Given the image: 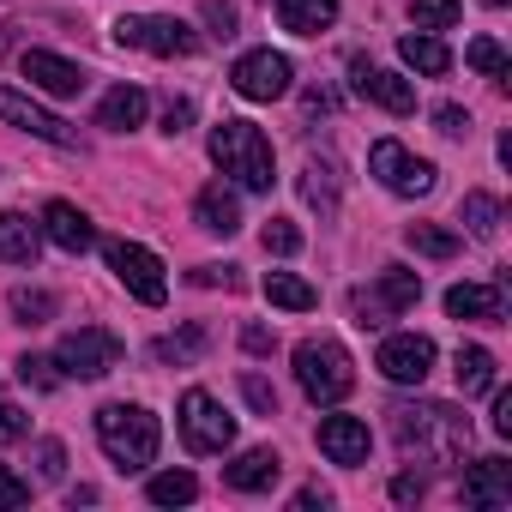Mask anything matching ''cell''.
Returning <instances> with one entry per match:
<instances>
[{
  "label": "cell",
  "instance_id": "obj_1",
  "mask_svg": "<svg viewBox=\"0 0 512 512\" xmlns=\"http://www.w3.org/2000/svg\"><path fill=\"white\" fill-rule=\"evenodd\" d=\"M392 440L404 458H422V464H464L470 452V416L452 410V404H434V398H416V404H392Z\"/></svg>",
  "mask_w": 512,
  "mask_h": 512
},
{
  "label": "cell",
  "instance_id": "obj_2",
  "mask_svg": "<svg viewBox=\"0 0 512 512\" xmlns=\"http://www.w3.org/2000/svg\"><path fill=\"white\" fill-rule=\"evenodd\" d=\"M211 163H217L223 175H235L247 193H272V181H278L272 139L253 127V121H223V127H211Z\"/></svg>",
  "mask_w": 512,
  "mask_h": 512
},
{
  "label": "cell",
  "instance_id": "obj_3",
  "mask_svg": "<svg viewBox=\"0 0 512 512\" xmlns=\"http://www.w3.org/2000/svg\"><path fill=\"white\" fill-rule=\"evenodd\" d=\"M97 440H103V452H109L121 470H145V464L157 458L163 428H157V416H151L145 404H103V410H97Z\"/></svg>",
  "mask_w": 512,
  "mask_h": 512
},
{
  "label": "cell",
  "instance_id": "obj_4",
  "mask_svg": "<svg viewBox=\"0 0 512 512\" xmlns=\"http://www.w3.org/2000/svg\"><path fill=\"white\" fill-rule=\"evenodd\" d=\"M296 386H302L314 404H338V398H350V386H356V362L344 356V344L308 338V344L296 350Z\"/></svg>",
  "mask_w": 512,
  "mask_h": 512
},
{
  "label": "cell",
  "instance_id": "obj_5",
  "mask_svg": "<svg viewBox=\"0 0 512 512\" xmlns=\"http://www.w3.org/2000/svg\"><path fill=\"white\" fill-rule=\"evenodd\" d=\"M55 368H61L67 380H103V374H115V368H121V338H115V332H103V326H79V332H67V338H61Z\"/></svg>",
  "mask_w": 512,
  "mask_h": 512
},
{
  "label": "cell",
  "instance_id": "obj_6",
  "mask_svg": "<svg viewBox=\"0 0 512 512\" xmlns=\"http://www.w3.org/2000/svg\"><path fill=\"white\" fill-rule=\"evenodd\" d=\"M181 440L187 452H229L235 446V416L211 398V392H181Z\"/></svg>",
  "mask_w": 512,
  "mask_h": 512
},
{
  "label": "cell",
  "instance_id": "obj_7",
  "mask_svg": "<svg viewBox=\"0 0 512 512\" xmlns=\"http://www.w3.org/2000/svg\"><path fill=\"white\" fill-rule=\"evenodd\" d=\"M109 272L127 284V296H139L145 308H163L169 302V278H163V260L139 241H109Z\"/></svg>",
  "mask_w": 512,
  "mask_h": 512
},
{
  "label": "cell",
  "instance_id": "obj_8",
  "mask_svg": "<svg viewBox=\"0 0 512 512\" xmlns=\"http://www.w3.org/2000/svg\"><path fill=\"white\" fill-rule=\"evenodd\" d=\"M368 169H374V181H380L386 193H398V199L434 193V163H428V157H410L398 139H380V145L368 151Z\"/></svg>",
  "mask_w": 512,
  "mask_h": 512
},
{
  "label": "cell",
  "instance_id": "obj_9",
  "mask_svg": "<svg viewBox=\"0 0 512 512\" xmlns=\"http://www.w3.org/2000/svg\"><path fill=\"white\" fill-rule=\"evenodd\" d=\"M115 43L169 61V55H193L199 49V31L181 25V19H115Z\"/></svg>",
  "mask_w": 512,
  "mask_h": 512
},
{
  "label": "cell",
  "instance_id": "obj_10",
  "mask_svg": "<svg viewBox=\"0 0 512 512\" xmlns=\"http://www.w3.org/2000/svg\"><path fill=\"white\" fill-rule=\"evenodd\" d=\"M229 85L247 97V103H272L290 91V61L278 49H247L235 67H229Z\"/></svg>",
  "mask_w": 512,
  "mask_h": 512
},
{
  "label": "cell",
  "instance_id": "obj_11",
  "mask_svg": "<svg viewBox=\"0 0 512 512\" xmlns=\"http://www.w3.org/2000/svg\"><path fill=\"white\" fill-rule=\"evenodd\" d=\"M374 368H380L386 380H398V386H422V380H428V368H434V344H428L422 332H398V338H386V344H380Z\"/></svg>",
  "mask_w": 512,
  "mask_h": 512
},
{
  "label": "cell",
  "instance_id": "obj_12",
  "mask_svg": "<svg viewBox=\"0 0 512 512\" xmlns=\"http://www.w3.org/2000/svg\"><path fill=\"white\" fill-rule=\"evenodd\" d=\"M350 85H356V97H368V103H380V109H392V115H410L416 109V85L410 79H398V73H386V67H374V61H350Z\"/></svg>",
  "mask_w": 512,
  "mask_h": 512
},
{
  "label": "cell",
  "instance_id": "obj_13",
  "mask_svg": "<svg viewBox=\"0 0 512 512\" xmlns=\"http://www.w3.org/2000/svg\"><path fill=\"white\" fill-rule=\"evenodd\" d=\"M458 500H464V506H482V512L512 506V464H506V458H476V464L464 470V482H458Z\"/></svg>",
  "mask_w": 512,
  "mask_h": 512
},
{
  "label": "cell",
  "instance_id": "obj_14",
  "mask_svg": "<svg viewBox=\"0 0 512 512\" xmlns=\"http://www.w3.org/2000/svg\"><path fill=\"white\" fill-rule=\"evenodd\" d=\"M0 121H13V127H25L31 139H49V145H79V133H73L61 115H49L43 103L19 97V91H7V85H0Z\"/></svg>",
  "mask_w": 512,
  "mask_h": 512
},
{
  "label": "cell",
  "instance_id": "obj_15",
  "mask_svg": "<svg viewBox=\"0 0 512 512\" xmlns=\"http://www.w3.org/2000/svg\"><path fill=\"white\" fill-rule=\"evenodd\" d=\"M43 235H49L61 253H91V247H97V223H91L79 205H67V199H49V211H43Z\"/></svg>",
  "mask_w": 512,
  "mask_h": 512
},
{
  "label": "cell",
  "instance_id": "obj_16",
  "mask_svg": "<svg viewBox=\"0 0 512 512\" xmlns=\"http://www.w3.org/2000/svg\"><path fill=\"white\" fill-rule=\"evenodd\" d=\"M25 79L49 97H79L85 91V73L67 55H49V49H25Z\"/></svg>",
  "mask_w": 512,
  "mask_h": 512
},
{
  "label": "cell",
  "instance_id": "obj_17",
  "mask_svg": "<svg viewBox=\"0 0 512 512\" xmlns=\"http://www.w3.org/2000/svg\"><path fill=\"white\" fill-rule=\"evenodd\" d=\"M368 422L362 416H326L320 422V452L332 458V464H368Z\"/></svg>",
  "mask_w": 512,
  "mask_h": 512
},
{
  "label": "cell",
  "instance_id": "obj_18",
  "mask_svg": "<svg viewBox=\"0 0 512 512\" xmlns=\"http://www.w3.org/2000/svg\"><path fill=\"white\" fill-rule=\"evenodd\" d=\"M446 314L452 320H488V326H500L506 320V290L500 284H452L446 290Z\"/></svg>",
  "mask_w": 512,
  "mask_h": 512
},
{
  "label": "cell",
  "instance_id": "obj_19",
  "mask_svg": "<svg viewBox=\"0 0 512 512\" xmlns=\"http://www.w3.org/2000/svg\"><path fill=\"white\" fill-rule=\"evenodd\" d=\"M223 476H229V488H235V494H266V488L284 476V458H278L272 446H253V452H241Z\"/></svg>",
  "mask_w": 512,
  "mask_h": 512
},
{
  "label": "cell",
  "instance_id": "obj_20",
  "mask_svg": "<svg viewBox=\"0 0 512 512\" xmlns=\"http://www.w3.org/2000/svg\"><path fill=\"white\" fill-rule=\"evenodd\" d=\"M193 217H199V229H211V235H235V229H241V205H235V193H229L223 181L199 187Z\"/></svg>",
  "mask_w": 512,
  "mask_h": 512
},
{
  "label": "cell",
  "instance_id": "obj_21",
  "mask_svg": "<svg viewBox=\"0 0 512 512\" xmlns=\"http://www.w3.org/2000/svg\"><path fill=\"white\" fill-rule=\"evenodd\" d=\"M37 241H43V229L31 217L0 211V266H31L37 260Z\"/></svg>",
  "mask_w": 512,
  "mask_h": 512
},
{
  "label": "cell",
  "instance_id": "obj_22",
  "mask_svg": "<svg viewBox=\"0 0 512 512\" xmlns=\"http://www.w3.org/2000/svg\"><path fill=\"white\" fill-rule=\"evenodd\" d=\"M338 19V0H278V25L296 37H320Z\"/></svg>",
  "mask_w": 512,
  "mask_h": 512
},
{
  "label": "cell",
  "instance_id": "obj_23",
  "mask_svg": "<svg viewBox=\"0 0 512 512\" xmlns=\"http://www.w3.org/2000/svg\"><path fill=\"white\" fill-rule=\"evenodd\" d=\"M398 55H404V67H416V73H428V79H440V73L452 67V49H446L434 31H410V37H398Z\"/></svg>",
  "mask_w": 512,
  "mask_h": 512
},
{
  "label": "cell",
  "instance_id": "obj_24",
  "mask_svg": "<svg viewBox=\"0 0 512 512\" xmlns=\"http://www.w3.org/2000/svg\"><path fill=\"white\" fill-rule=\"evenodd\" d=\"M139 121H145V91L139 85H115L97 109V127H109V133H133Z\"/></svg>",
  "mask_w": 512,
  "mask_h": 512
},
{
  "label": "cell",
  "instance_id": "obj_25",
  "mask_svg": "<svg viewBox=\"0 0 512 512\" xmlns=\"http://www.w3.org/2000/svg\"><path fill=\"white\" fill-rule=\"evenodd\" d=\"M302 199H308L320 217L338 211V163H332V157H308V163H302Z\"/></svg>",
  "mask_w": 512,
  "mask_h": 512
},
{
  "label": "cell",
  "instance_id": "obj_26",
  "mask_svg": "<svg viewBox=\"0 0 512 512\" xmlns=\"http://www.w3.org/2000/svg\"><path fill=\"white\" fill-rule=\"evenodd\" d=\"M266 302L272 308H290V314H308V308H320V290L314 284H302L296 272H266Z\"/></svg>",
  "mask_w": 512,
  "mask_h": 512
},
{
  "label": "cell",
  "instance_id": "obj_27",
  "mask_svg": "<svg viewBox=\"0 0 512 512\" xmlns=\"http://www.w3.org/2000/svg\"><path fill=\"white\" fill-rule=\"evenodd\" d=\"M452 374H458V392H464V398L494 392V356H488L482 344H464V350H458V362H452Z\"/></svg>",
  "mask_w": 512,
  "mask_h": 512
},
{
  "label": "cell",
  "instance_id": "obj_28",
  "mask_svg": "<svg viewBox=\"0 0 512 512\" xmlns=\"http://www.w3.org/2000/svg\"><path fill=\"white\" fill-rule=\"evenodd\" d=\"M374 296H380V302H386L392 314H404V308H416V302H422V278H416L410 266H386V272H380V290H374Z\"/></svg>",
  "mask_w": 512,
  "mask_h": 512
},
{
  "label": "cell",
  "instance_id": "obj_29",
  "mask_svg": "<svg viewBox=\"0 0 512 512\" xmlns=\"http://www.w3.org/2000/svg\"><path fill=\"white\" fill-rule=\"evenodd\" d=\"M464 61L482 73V79H494V85H512V67H506V49L494 43V37H476L470 49H464Z\"/></svg>",
  "mask_w": 512,
  "mask_h": 512
},
{
  "label": "cell",
  "instance_id": "obj_30",
  "mask_svg": "<svg viewBox=\"0 0 512 512\" xmlns=\"http://www.w3.org/2000/svg\"><path fill=\"white\" fill-rule=\"evenodd\" d=\"M458 217H464V229H470V235H482V241H488V235L500 229V199H494V193H464V211H458Z\"/></svg>",
  "mask_w": 512,
  "mask_h": 512
},
{
  "label": "cell",
  "instance_id": "obj_31",
  "mask_svg": "<svg viewBox=\"0 0 512 512\" xmlns=\"http://www.w3.org/2000/svg\"><path fill=\"white\" fill-rule=\"evenodd\" d=\"M404 241H410L416 253H428V260H452V253H458V235H452V229H434V223H410Z\"/></svg>",
  "mask_w": 512,
  "mask_h": 512
},
{
  "label": "cell",
  "instance_id": "obj_32",
  "mask_svg": "<svg viewBox=\"0 0 512 512\" xmlns=\"http://www.w3.org/2000/svg\"><path fill=\"white\" fill-rule=\"evenodd\" d=\"M410 19H416V31H452L464 19V7L458 0H410Z\"/></svg>",
  "mask_w": 512,
  "mask_h": 512
},
{
  "label": "cell",
  "instance_id": "obj_33",
  "mask_svg": "<svg viewBox=\"0 0 512 512\" xmlns=\"http://www.w3.org/2000/svg\"><path fill=\"white\" fill-rule=\"evenodd\" d=\"M157 506H187L193 494H199V482L187 476V470H163V476H151V488H145Z\"/></svg>",
  "mask_w": 512,
  "mask_h": 512
},
{
  "label": "cell",
  "instance_id": "obj_34",
  "mask_svg": "<svg viewBox=\"0 0 512 512\" xmlns=\"http://www.w3.org/2000/svg\"><path fill=\"white\" fill-rule=\"evenodd\" d=\"M260 241H266V253H278V260H290V253H302V229H296L290 217H272V223L260 229Z\"/></svg>",
  "mask_w": 512,
  "mask_h": 512
},
{
  "label": "cell",
  "instance_id": "obj_35",
  "mask_svg": "<svg viewBox=\"0 0 512 512\" xmlns=\"http://www.w3.org/2000/svg\"><path fill=\"white\" fill-rule=\"evenodd\" d=\"M13 314L25 326H43V320H55V296L49 290H13Z\"/></svg>",
  "mask_w": 512,
  "mask_h": 512
},
{
  "label": "cell",
  "instance_id": "obj_36",
  "mask_svg": "<svg viewBox=\"0 0 512 512\" xmlns=\"http://www.w3.org/2000/svg\"><path fill=\"white\" fill-rule=\"evenodd\" d=\"M199 350H205V326H187V332H175V338H163V344H157V356H163V362H193Z\"/></svg>",
  "mask_w": 512,
  "mask_h": 512
},
{
  "label": "cell",
  "instance_id": "obj_37",
  "mask_svg": "<svg viewBox=\"0 0 512 512\" xmlns=\"http://www.w3.org/2000/svg\"><path fill=\"white\" fill-rule=\"evenodd\" d=\"M350 308H356V326H362V332H380V326L392 320V308H386L380 296H368V290H356V302H350Z\"/></svg>",
  "mask_w": 512,
  "mask_h": 512
},
{
  "label": "cell",
  "instance_id": "obj_38",
  "mask_svg": "<svg viewBox=\"0 0 512 512\" xmlns=\"http://www.w3.org/2000/svg\"><path fill=\"white\" fill-rule=\"evenodd\" d=\"M19 380H25V386H37V392H55V386H61L55 362H43V356H25V362H19Z\"/></svg>",
  "mask_w": 512,
  "mask_h": 512
},
{
  "label": "cell",
  "instance_id": "obj_39",
  "mask_svg": "<svg viewBox=\"0 0 512 512\" xmlns=\"http://www.w3.org/2000/svg\"><path fill=\"white\" fill-rule=\"evenodd\" d=\"M241 392H247V404L260 410V416H278V392H272L260 374H241Z\"/></svg>",
  "mask_w": 512,
  "mask_h": 512
},
{
  "label": "cell",
  "instance_id": "obj_40",
  "mask_svg": "<svg viewBox=\"0 0 512 512\" xmlns=\"http://www.w3.org/2000/svg\"><path fill=\"white\" fill-rule=\"evenodd\" d=\"M37 470H43V482H61L67 476V446L61 440H43L37 446Z\"/></svg>",
  "mask_w": 512,
  "mask_h": 512
},
{
  "label": "cell",
  "instance_id": "obj_41",
  "mask_svg": "<svg viewBox=\"0 0 512 512\" xmlns=\"http://www.w3.org/2000/svg\"><path fill=\"white\" fill-rule=\"evenodd\" d=\"M31 434V416L19 410V404H0V446H13V440H25Z\"/></svg>",
  "mask_w": 512,
  "mask_h": 512
},
{
  "label": "cell",
  "instance_id": "obj_42",
  "mask_svg": "<svg viewBox=\"0 0 512 512\" xmlns=\"http://www.w3.org/2000/svg\"><path fill=\"white\" fill-rule=\"evenodd\" d=\"M205 25H211V37H235V7L229 0H205Z\"/></svg>",
  "mask_w": 512,
  "mask_h": 512
},
{
  "label": "cell",
  "instance_id": "obj_43",
  "mask_svg": "<svg viewBox=\"0 0 512 512\" xmlns=\"http://www.w3.org/2000/svg\"><path fill=\"white\" fill-rule=\"evenodd\" d=\"M31 500V482L25 476H13L7 464H0V506H25Z\"/></svg>",
  "mask_w": 512,
  "mask_h": 512
},
{
  "label": "cell",
  "instance_id": "obj_44",
  "mask_svg": "<svg viewBox=\"0 0 512 512\" xmlns=\"http://www.w3.org/2000/svg\"><path fill=\"white\" fill-rule=\"evenodd\" d=\"M422 494H428V482H422L416 470H398V476H392V500H398V506H410V500H422Z\"/></svg>",
  "mask_w": 512,
  "mask_h": 512
},
{
  "label": "cell",
  "instance_id": "obj_45",
  "mask_svg": "<svg viewBox=\"0 0 512 512\" xmlns=\"http://www.w3.org/2000/svg\"><path fill=\"white\" fill-rule=\"evenodd\" d=\"M434 121H440V133H452V139H458V133H470V115H464L458 103H440V109H434Z\"/></svg>",
  "mask_w": 512,
  "mask_h": 512
},
{
  "label": "cell",
  "instance_id": "obj_46",
  "mask_svg": "<svg viewBox=\"0 0 512 512\" xmlns=\"http://www.w3.org/2000/svg\"><path fill=\"white\" fill-rule=\"evenodd\" d=\"M272 344H278V338H272L266 326H247V332H241V350H247V356H272Z\"/></svg>",
  "mask_w": 512,
  "mask_h": 512
},
{
  "label": "cell",
  "instance_id": "obj_47",
  "mask_svg": "<svg viewBox=\"0 0 512 512\" xmlns=\"http://www.w3.org/2000/svg\"><path fill=\"white\" fill-rule=\"evenodd\" d=\"M494 434L512 440V392H494Z\"/></svg>",
  "mask_w": 512,
  "mask_h": 512
},
{
  "label": "cell",
  "instance_id": "obj_48",
  "mask_svg": "<svg viewBox=\"0 0 512 512\" xmlns=\"http://www.w3.org/2000/svg\"><path fill=\"white\" fill-rule=\"evenodd\" d=\"M187 121H193V103H169L163 109V133H187Z\"/></svg>",
  "mask_w": 512,
  "mask_h": 512
},
{
  "label": "cell",
  "instance_id": "obj_49",
  "mask_svg": "<svg viewBox=\"0 0 512 512\" xmlns=\"http://www.w3.org/2000/svg\"><path fill=\"white\" fill-rule=\"evenodd\" d=\"M193 284H205V290H217V284H223V290H229V284H235V272H229V266H199V272H193Z\"/></svg>",
  "mask_w": 512,
  "mask_h": 512
},
{
  "label": "cell",
  "instance_id": "obj_50",
  "mask_svg": "<svg viewBox=\"0 0 512 512\" xmlns=\"http://www.w3.org/2000/svg\"><path fill=\"white\" fill-rule=\"evenodd\" d=\"M326 500H332L326 488H302V494H296V506H326Z\"/></svg>",
  "mask_w": 512,
  "mask_h": 512
},
{
  "label": "cell",
  "instance_id": "obj_51",
  "mask_svg": "<svg viewBox=\"0 0 512 512\" xmlns=\"http://www.w3.org/2000/svg\"><path fill=\"white\" fill-rule=\"evenodd\" d=\"M482 7H506V0H482Z\"/></svg>",
  "mask_w": 512,
  "mask_h": 512
}]
</instances>
